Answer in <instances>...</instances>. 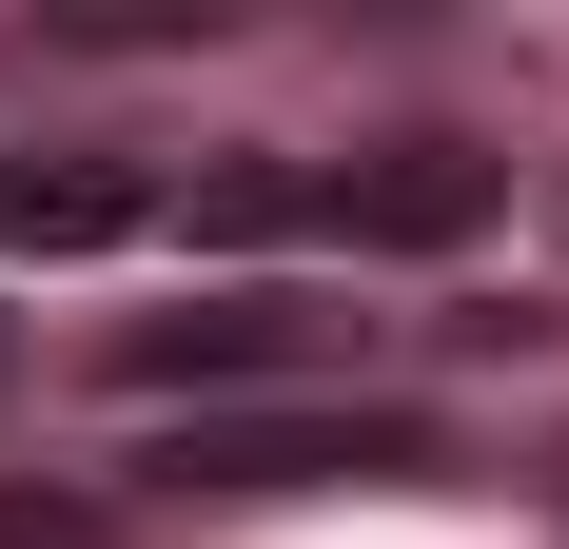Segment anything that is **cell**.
Here are the masks:
<instances>
[{
    "mask_svg": "<svg viewBox=\"0 0 569 549\" xmlns=\"http://www.w3.org/2000/svg\"><path fill=\"white\" fill-rule=\"evenodd\" d=\"M393 471H432L412 412H256V432H177L158 451V491H217V510H256V491H393Z\"/></svg>",
    "mask_w": 569,
    "mask_h": 549,
    "instance_id": "6da1fadb",
    "label": "cell"
},
{
    "mask_svg": "<svg viewBox=\"0 0 569 549\" xmlns=\"http://www.w3.org/2000/svg\"><path fill=\"white\" fill-rule=\"evenodd\" d=\"M335 315H295V295H217V315H138L118 333V373L138 392H236V373H315Z\"/></svg>",
    "mask_w": 569,
    "mask_h": 549,
    "instance_id": "3957f363",
    "label": "cell"
},
{
    "mask_svg": "<svg viewBox=\"0 0 569 549\" xmlns=\"http://www.w3.org/2000/svg\"><path fill=\"white\" fill-rule=\"evenodd\" d=\"M158 197L118 158H0V256H99V236H138Z\"/></svg>",
    "mask_w": 569,
    "mask_h": 549,
    "instance_id": "277c9868",
    "label": "cell"
},
{
    "mask_svg": "<svg viewBox=\"0 0 569 549\" xmlns=\"http://www.w3.org/2000/svg\"><path fill=\"white\" fill-rule=\"evenodd\" d=\"M491 197H511V158H471V138H373V158H315V236H353V256H452Z\"/></svg>",
    "mask_w": 569,
    "mask_h": 549,
    "instance_id": "7a4b0ae2",
    "label": "cell"
},
{
    "mask_svg": "<svg viewBox=\"0 0 569 549\" xmlns=\"http://www.w3.org/2000/svg\"><path fill=\"white\" fill-rule=\"evenodd\" d=\"M0 549H118V530H99L79 491H0Z\"/></svg>",
    "mask_w": 569,
    "mask_h": 549,
    "instance_id": "5b68a950",
    "label": "cell"
}]
</instances>
